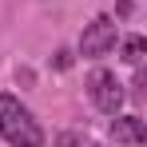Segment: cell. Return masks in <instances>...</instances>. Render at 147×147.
<instances>
[{
  "label": "cell",
  "mask_w": 147,
  "mask_h": 147,
  "mask_svg": "<svg viewBox=\"0 0 147 147\" xmlns=\"http://www.w3.org/2000/svg\"><path fill=\"white\" fill-rule=\"evenodd\" d=\"M143 52H147V40H143V36H127V40H123V60H127V64L139 68V64H143Z\"/></svg>",
  "instance_id": "cell-5"
},
{
  "label": "cell",
  "mask_w": 147,
  "mask_h": 147,
  "mask_svg": "<svg viewBox=\"0 0 147 147\" xmlns=\"http://www.w3.org/2000/svg\"><path fill=\"white\" fill-rule=\"evenodd\" d=\"M60 147H103V143H96V139H84V135H72V131H64V135H60Z\"/></svg>",
  "instance_id": "cell-6"
},
{
  "label": "cell",
  "mask_w": 147,
  "mask_h": 147,
  "mask_svg": "<svg viewBox=\"0 0 147 147\" xmlns=\"http://www.w3.org/2000/svg\"><path fill=\"white\" fill-rule=\"evenodd\" d=\"M88 92H92V103H96L103 115H115L123 107V84L107 68H96V72L88 76Z\"/></svg>",
  "instance_id": "cell-2"
},
{
  "label": "cell",
  "mask_w": 147,
  "mask_h": 147,
  "mask_svg": "<svg viewBox=\"0 0 147 147\" xmlns=\"http://www.w3.org/2000/svg\"><path fill=\"white\" fill-rule=\"evenodd\" d=\"M111 139L123 147H147V131L139 115H115L111 119Z\"/></svg>",
  "instance_id": "cell-4"
},
{
  "label": "cell",
  "mask_w": 147,
  "mask_h": 147,
  "mask_svg": "<svg viewBox=\"0 0 147 147\" xmlns=\"http://www.w3.org/2000/svg\"><path fill=\"white\" fill-rule=\"evenodd\" d=\"M0 135L12 147H44V131L16 96H0Z\"/></svg>",
  "instance_id": "cell-1"
},
{
  "label": "cell",
  "mask_w": 147,
  "mask_h": 147,
  "mask_svg": "<svg viewBox=\"0 0 147 147\" xmlns=\"http://www.w3.org/2000/svg\"><path fill=\"white\" fill-rule=\"evenodd\" d=\"M111 48H115V20L111 16H96L92 24L84 28V36H80V52L88 60H99V56H107Z\"/></svg>",
  "instance_id": "cell-3"
},
{
  "label": "cell",
  "mask_w": 147,
  "mask_h": 147,
  "mask_svg": "<svg viewBox=\"0 0 147 147\" xmlns=\"http://www.w3.org/2000/svg\"><path fill=\"white\" fill-rule=\"evenodd\" d=\"M72 64V52H56V68H68Z\"/></svg>",
  "instance_id": "cell-7"
}]
</instances>
